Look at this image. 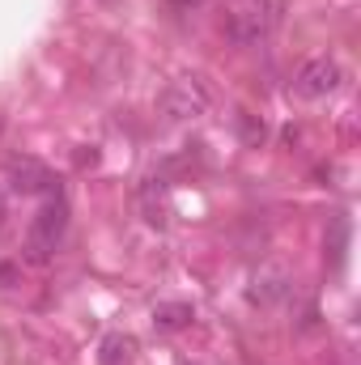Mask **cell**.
<instances>
[{
    "label": "cell",
    "mask_w": 361,
    "mask_h": 365,
    "mask_svg": "<svg viewBox=\"0 0 361 365\" xmlns=\"http://www.w3.org/2000/svg\"><path fill=\"white\" fill-rule=\"evenodd\" d=\"M64 225H68V204H64L60 195H56V200H47V204L34 212L30 234H26V251H30V259H34V264H47V259H51L56 242L64 238Z\"/></svg>",
    "instance_id": "1"
},
{
    "label": "cell",
    "mask_w": 361,
    "mask_h": 365,
    "mask_svg": "<svg viewBox=\"0 0 361 365\" xmlns=\"http://www.w3.org/2000/svg\"><path fill=\"white\" fill-rule=\"evenodd\" d=\"M208 110V90L195 81V77H179V81H171L166 93H162V115L166 119H195V115H204Z\"/></svg>",
    "instance_id": "2"
},
{
    "label": "cell",
    "mask_w": 361,
    "mask_h": 365,
    "mask_svg": "<svg viewBox=\"0 0 361 365\" xmlns=\"http://www.w3.org/2000/svg\"><path fill=\"white\" fill-rule=\"evenodd\" d=\"M340 81H345L340 64H336V60H327V56H319V60H306V64L298 68L293 90L302 93V98H327V93L340 90Z\"/></svg>",
    "instance_id": "3"
},
{
    "label": "cell",
    "mask_w": 361,
    "mask_h": 365,
    "mask_svg": "<svg viewBox=\"0 0 361 365\" xmlns=\"http://www.w3.org/2000/svg\"><path fill=\"white\" fill-rule=\"evenodd\" d=\"M272 21H276V4L272 0H255V4H247V9H238L230 17V38L234 43H260L272 30Z\"/></svg>",
    "instance_id": "4"
},
{
    "label": "cell",
    "mask_w": 361,
    "mask_h": 365,
    "mask_svg": "<svg viewBox=\"0 0 361 365\" xmlns=\"http://www.w3.org/2000/svg\"><path fill=\"white\" fill-rule=\"evenodd\" d=\"M9 187L21 191V195L51 191V175H47V166H39L34 158H13V162H9Z\"/></svg>",
    "instance_id": "5"
},
{
    "label": "cell",
    "mask_w": 361,
    "mask_h": 365,
    "mask_svg": "<svg viewBox=\"0 0 361 365\" xmlns=\"http://www.w3.org/2000/svg\"><path fill=\"white\" fill-rule=\"evenodd\" d=\"M153 323L162 331H179L191 323V306L187 302H162V306H153Z\"/></svg>",
    "instance_id": "6"
},
{
    "label": "cell",
    "mask_w": 361,
    "mask_h": 365,
    "mask_svg": "<svg viewBox=\"0 0 361 365\" xmlns=\"http://www.w3.org/2000/svg\"><path fill=\"white\" fill-rule=\"evenodd\" d=\"M285 293H289V284H285V272H264V276H255V302L272 306V302H280Z\"/></svg>",
    "instance_id": "7"
},
{
    "label": "cell",
    "mask_w": 361,
    "mask_h": 365,
    "mask_svg": "<svg viewBox=\"0 0 361 365\" xmlns=\"http://www.w3.org/2000/svg\"><path fill=\"white\" fill-rule=\"evenodd\" d=\"M132 353V340L128 336H106L102 340V365H123Z\"/></svg>",
    "instance_id": "8"
},
{
    "label": "cell",
    "mask_w": 361,
    "mask_h": 365,
    "mask_svg": "<svg viewBox=\"0 0 361 365\" xmlns=\"http://www.w3.org/2000/svg\"><path fill=\"white\" fill-rule=\"evenodd\" d=\"M345 247H349V225L336 221V225H332V264H336V268L345 264Z\"/></svg>",
    "instance_id": "9"
},
{
    "label": "cell",
    "mask_w": 361,
    "mask_h": 365,
    "mask_svg": "<svg viewBox=\"0 0 361 365\" xmlns=\"http://www.w3.org/2000/svg\"><path fill=\"white\" fill-rule=\"evenodd\" d=\"M166 4H171L175 13H191V9H200L204 0H166Z\"/></svg>",
    "instance_id": "10"
},
{
    "label": "cell",
    "mask_w": 361,
    "mask_h": 365,
    "mask_svg": "<svg viewBox=\"0 0 361 365\" xmlns=\"http://www.w3.org/2000/svg\"><path fill=\"white\" fill-rule=\"evenodd\" d=\"M183 365H200V361H183Z\"/></svg>",
    "instance_id": "11"
}]
</instances>
